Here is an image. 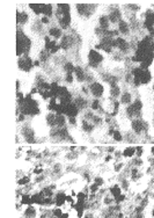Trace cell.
I'll use <instances>...</instances> for the list:
<instances>
[{
	"label": "cell",
	"mask_w": 154,
	"mask_h": 218,
	"mask_svg": "<svg viewBox=\"0 0 154 218\" xmlns=\"http://www.w3.org/2000/svg\"><path fill=\"white\" fill-rule=\"evenodd\" d=\"M150 57H154V39L153 37L148 35L138 42L135 56L132 57V60L141 63Z\"/></svg>",
	"instance_id": "cell-1"
},
{
	"label": "cell",
	"mask_w": 154,
	"mask_h": 218,
	"mask_svg": "<svg viewBox=\"0 0 154 218\" xmlns=\"http://www.w3.org/2000/svg\"><path fill=\"white\" fill-rule=\"evenodd\" d=\"M19 108L21 114L23 115H38L39 114V107L38 102L31 96V94H28L24 96V100L19 102Z\"/></svg>",
	"instance_id": "cell-2"
},
{
	"label": "cell",
	"mask_w": 154,
	"mask_h": 218,
	"mask_svg": "<svg viewBox=\"0 0 154 218\" xmlns=\"http://www.w3.org/2000/svg\"><path fill=\"white\" fill-rule=\"evenodd\" d=\"M31 48V41L30 38L24 35L22 30L18 29V36H16V54L18 57L28 56Z\"/></svg>",
	"instance_id": "cell-3"
},
{
	"label": "cell",
	"mask_w": 154,
	"mask_h": 218,
	"mask_svg": "<svg viewBox=\"0 0 154 218\" xmlns=\"http://www.w3.org/2000/svg\"><path fill=\"white\" fill-rule=\"evenodd\" d=\"M132 75H133V84L135 86L147 85L152 79V74L148 69L145 70L141 67H135L132 71Z\"/></svg>",
	"instance_id": "cell-4"
},
{
	"label": "cell",
	"mask_w": 154,
	"mask_h": 218,
	"mask_svg": "<svg viewBox=\"0 0 154 218\" xmlns=\"http://www.w3.org/2000/svg\"><path fill=\"white\" fill-rule=\"evenodd\" d=\"M141 109H143V102L139 99H135L130 106L126 107L125 113L130 118H133V117L139 118L141 115Z\"/></svg>",
	"instance_id": "cell-5"
},
{
	"label": "cell",
	"mask_w": 154,
	"mask_h": 218,
	"mask_svg": "<svg viewBox=\"0 0 154 218\" xmlns=\"http://www.w3.org/2000/svg\"><path fill=\"white\" fill-rule=\"evenodd\" d=\"M103 62V56L96 50H91L88 52V65L92 69H96L98 65Z\"/></svg>",
	"instance_id": "cell-6"
},
{
	"label": "cell",
	"mask_w": 154,
	"mask_h": 218,
	"mask_svg": "<svg viewBox=\"0 0 154 218\" xmlns=\"http://www.w3.org/2000/svg\"><path fill=\"white\" fill-rule=\"evenodd\" d=\"M95 8H96V5H91V4H78L77 5L78 13L85 18H89L93 14Z\"/></svg>",
	"instance_id": "cell-7"
},
{
	"label": "cell",
	"mask_w": 154,
	"mask_h": 218,
	"mask_svg": "<svg viewBox=\"0 0 154 218\" xmlns=\"http://www.w3.org/2000/svg\"><path fill=\"white\" fill-rule=\"evenodd\" d=\"M18 66L21 71H24V72H29L33 66H34V62L30 59L29 56H22L20 57L19 60H18Z\"/></svg>",
	"instance_id": "cell-8"
},
{
	"label": "cell",
	"mask_w": 154,
	"mask_h": 218,
	"mask_svg": "<svg viewBox=\"0 0 154 218\" xmlns=\"http://www.w3.org/2000/svg\"><path fill=\"white\" fill-rule=\"evenodd\" d=\"M131 128L135 133L139 135V133H143L144 131L147 130V123L145 121L140 120V118H135L131 122Z\"/></svg>",
	"instance_id": "cell-9"
},
{
	"label": "cell",
	"mask_w": 154,
	"mask_h": 218,
	"mask_svg": "<svg viewBox=\"0 0 154 218\" xmlns=\"http://www.w3.org/2000/svg\"><path fill=\"white\" fill-rule=\"evenodd\" d=\"M56 16H57L58 22H59V24H60V27L63 29H67L70 27V23H71V15H70V13L61 14V13L56 12Z\"/></svg>",
	"instance_id": "cell-10"
},
{
	"label": "cell",
	"mask_w": 154,
	"mask_h": 218,
	"mask_svg": "<svg viewBox=\"0 0 154 218\" xmlns=\"http://www.w3.org/2000/svg\"><path fill=\"white\" fill-rule=\"evenodd\" d=\"M89 93L93 96H95L96 99L97 98H101L103 95V93H104V87L100 82H92L89 85Z\"/></svg>",
	"instance_id": "cell-11"
},
{
	"label": "cell",
	"mask_w": 154,
	"mask_h": 218,
	"mask_svg": "<svg viewBox=\"0 0 154 218\" xmlns=\"http://www.w3.org/2000/svg\"><path fill=\"white\" fill-rule=\"evenodd\" d=\"M21 133H22V136L24 137V139H26L29 144H31V143H35V142H36L35 132H34V130H33L30 127H23L22 128V130H21Z\"/></svg>",
	"instance_id": "cell-12"
},
{
	"label": "cell",
	"mask_w": 154,
	"mask_h": 218,
	"mask_svg": "<svg viewBox=\"0 0 154 218\" xmlns=\"http://www.w3.org/2000/svg\"><path fill=\"white\" fill-rule=\"evenodd\" d=\"M44 39H45V49H46L50 54H57L58 50L61 49V48H60V44H57L56 39L50 41L49 36H45Z\"/></svg>",
	"instance_id": "cell-13"
},
{
	"label": "cell",
	"mask_w": 154,
	"mask_h": 218,
	"mask_svg": "<svg viewBox=\"0 0 154 218\" xmlns=\"http://www.w3.org/2000/svg\"><path fill=\"white\" fill-rule=\"evenodd\" d=\"M144 27L148 30L151 28H154V11L153 9H147L145 13V21H144Z\"/></svg>",
	"instance_id": "cell-14"
},
{
	"label": "cell",
	"mask_w": 154,
	"mask_h": 218,
	"mask_svg": "<svg viewBox=\"0 0 154 218\" xmlns=\"http://www.w3.org/2000/svg\"><path fill=\"white\" fill-rule=\"evenodd\" d=\"M115 47L120 51V52H126L130 48V44L122 37H116L115 38Z\"/></svg>",
	"instance_id": "cell-15"
},
{
	"label": "cell",
	"mask_w": 154,
	"mask_h": 218,
	"mask_svg": "<svg viewBox=\"0 0 154 218\" xmlns=\"http://www.w3.org/2000/svg\"><path fill=\"white\" fill-rule=\"evenodd\" d=\"M108 18L110 20V23H116V22L118 23L120 21V19H122V13H120V11L118 8H113L110 14L108 15Z\"/></svg>",
	"instance_id": "cell-16"
},
{
	"label": "cell",
	"mask_w": 154,
	"mask_h": 218,
	"mask_svg": "<svg viewBox=\"0 0 154 218\" xmlns=\"http://www.w3.org/2000/svg\"><path fill=\"white\" fill-rule=\"evenodd\" d=\"M72 45H73V39H72V37L67 36V35L61 37V42H60V48H61V49L67 50V49H70Z\"/></svg>",
	"instance_id": "cell-17"
},
{
	"label": "cell",
	"mask_w": 154,
	"mask_h": 218,
	"mask_svg": "<svg viewBox=\"0 0 154 218\" xmlns=\"http://www.w3.org/2000/svg\"><path fill=\"white\" fill-rule=\"evenodd\" d=\"M119 103H122V105H124V106H130V105L132 103V95H131V93L124 92V93L122 94V96H120Z\"/></svg>",
	"instance_id": "cell-18"
},
{
	"label": "cell",
	"mask_w": 154,
	"mask_h": 218,
	"mask_svg": "<svg viewBox=\"0 0 154 218\" xmlns=\"http://www.w3.org/2000/svg\"><path fill=\"white\" fill-rule=\"evenodd\" d=\"M109 26H110V20L108 16L103 15L98 19V27L103 30H109Z\"/></svg>",
	"instance_id": "cell-19"
},
{
	"label": "cell",
	"mask_w": 154,
	"mask_h": 218,
	"mask_svg": "<svg viewBox=\"0 0 154 218\" xmlns=\"http://www.w3.org/2000/svg\"><path fill=\"white\" fill-rule=\"evenodd\" d=\"M118 32H119L120 34H123V35L129 34V32H130V26H129V23L125 22V21H123V20H120V21L118 22Z\"/></svg>",
	"instance_id": "cell-20"
},
{
	"label": "cell",
	"mask_w": 154,
	"mask_h": 218,
	"mask_svg": "<svg viewBox=\"0 0 154 218\" xmlns=\"http://www.w3.org/2000/svg\"><path fill=\"white\" fill-rule=\"evenodd\" d=\"M74 77H76V79H77L78 81H80V82L85 81L86 80V73L83 71V69H81L80 66H77L76 70H74Z\"/></svg>",
	"instance_id": "cell-21"
},
{
	"label": "cell",
	"mask_w": 154,
	"mask_h": 218,
	"mask_svg": "<svg viewBox=\"0 0 154 218\" xmlns=\"http://www.w3.org/2000/svg\"><path fill=\"white\" fill-rule=\"evenodd\" d=\"M42 14H44V16L51 18L52 14H53V7H52V5H50V4H43Z\"/></svg>",
	"instance_id": "cell-22"
},
{
	"label": "cell",
	"mask_w": 154,
	"mask_h": 218,
	"mask_svg": "<svg viewBox=\"0 0 154 218\" xmlns=\"http://www.w3.org/2000/svg\"><path fill=\"white\" fill-rule=\"evenodd\" d=\"M66 117L63 114H56V128H65Z\"/></svg>",
	"instance_id": "cell-23"
},
{
	"label": "cell",
	"mask_w": 154,
	"mask_h": 218,
	"mask_svg": "<svg viewBox=\"0 0 154 218\" xmlns=\"http://www.w3.org/2000/svg\"><path fill=\"white\" fill-rule=\"evenodd\" d=\"M73 102L76 103V106H77L78 108H79V110H80V109L87 108V106H88L87 101H86V100H85L83 98H80V96H78V98H76V99L73 100Z\"/></svg>",
	"instance_id": "cell-24"
},
{
	"label": "cell",
	"mask_w": 154,
	"mask_h": 218,
	"mask_svg": "<svg viewBox=\"0 0 154 218\" xmlns=\"http://www.w3.org/2000/svg\"><path fill=\"white\" fill-rule=\"evenodd\" d=\"M81 127H82V130L86 131V132H92V131L94 130V124H93L92 122L85 120V118H83L82 122H81Z\"/></svg>",
	"instance_id": "cell-25"
},
{
	"label": "cell",
	"mask_w": 154,
	"mask_h": 218,
	"mask_svg": "<svg viewBox=\"0 0 154 218\" xmlns=\"http://www.w3.org/2000/svg\"><path fill=\"white\" fill-rule=\"evenodd\" d=\"M46 123L49 127L56 128V113H49L46 115Z\"/></svg>",
	"instance_id": "cell-26"
},
{
	"label": "cell",
	"mask_w": 154,
	"mask_h": 218,
	"mask_svg": "<svg viewBox=\"0 0 154 218\" xmlns=\"http://www.w3.org/2000/svg\"><path fill=\"white\" fill-rule=\"evenodd\" d=\"M16 20H18V23L20 24H24L28 20H29V15L24 12H18L16 14Z\"/></svg>",
	"instance_id": "cell-27"
},
{
	"label": "cell",
	"mask_w": 154,
	"mask_h": 218,
	"mask_svg": "<svg viewBox=\"0 0 154 218\" xmlns=\"http://www.w3.org/2000/svg\"><path fill=\"white\" fill-rule=\"evenodd\" d=\"M49 35L51 37H53L55 39H58V38H60V37H63V33H61V29L60 28H51L50 30H49Z\"/></svg>",
	"instance_id": "cell-28"
},
{
	"label": "cell",
	"mask_w": 154,
	"mask_h": 218,
	"mask_svg": "<svg viewBox=\"0 0 154 218\" xmlns=\"http://www.w3.org/2000/svg\"><path fill=\"white\" fill-rule=\"evenodd\" d=\"M66 197H67V196H66L64 193H58L57 195H56V200H55L56 205H58V207L63 205V204L66 202Z\"/></svg>",
	"instance_id": "cell-29"
},
{
	"label": "cell",
	"mask_w": 154,
	"mask_h": 218,
	"mask_svg": "<svg viewBox=\"0 0 154 218\" xmlns=\"http://www.w3.org/2000/svg\"><path fill=\"white\" fill-rule=\"evenodd\" d=\"M30 9L35 13V14H42V7H43V4H30L29 5Z\"/></svg>",
	"instance_id": "cell-30"
},
{
	"label": "cell",
	"mask_w": 154,
	"mask_h": 218,
	"mask_svg": "<svg viewBox=\"0 0 154 218\" xmlns=\"http://www.w3.org/2000/svg\"><path fill=\"white\" fill-rule=\"evenodd\" d=\"M110 94L113 98H118L120 95V88L118 85H114V86H110Z\"/></svg>",
	"instance_id": "cell-31"
},
{
	"label": "cell",
	"mask_w": 154,
	"mask_h": 218,
	"mask_svg": "<svg viewBox=\"0 0 154 218\" xmlns=\"http://www.w3.org/2000/svg\"><path fill=\"white\" fill-rule=\"evenodd\" d=\"M74 70H76V67H74V65H73L72 63L67 62V63H65V64H64V71H65L66 74L74 73Z\"/></svg>",
	"instance_id": "cell-32"
},
{
	"label": "cell",
	"mask_w": 154,
	"mask_h": 218,
	"mask_svg": "<svg viewBox=\"0 0 154 218\" xmlns=\"http://www.w3.org/2000/svg\"><path fill=\"white\" fill-rule=\"evenodd\" d=\"M135 154V147H126V148L123 151V156H124V157H128V158H129V157L131 158V157H133Z\"/></svg>",
	"instance_id": "cell-33"
},
{
	"label": "cell",
	"mask_w": 154,
	"mask_h": 218,
	"mask_svg": "<svg viewBox=\"0 0 154 218\" xmlns=\"http://www.w3.org/2000/svg\"><path fill=\"white\" fill-rule=\"evenodd\" d=\"M26 217L27 218H35V215H36V210L33 208V207H28L26 209V212H24Z\"/></svg>",
	"instance_id": "cell-34"
},
{
	"label": "cell",
	"mask_w": 154,
	"mask_h": 218,
	"mask_svg": "<svg viewBox=\"0 0 154 218\" xmlns=\"http://www.w3.org/2000/svg\"><path fill=\"white\" fill-rule=\"evenodd\" d=\"M49 57H50V52L46 49H44V50H42L39 52V60L41 62H46L49 59Z\"/></svg>",
	"instance_id": "cell-35"
},
{
	"label": "cell",
	"mask_w": 154,
	"mask_h": 218,
	"mask_svg": "<svg viewBox=\"0 0 154 218\" xmlns=\"http://www.w3.org/2000/svg\"><path fill=\"white\" fill-rule=\"evenodd\" d=\"M110 193H111V195H113L115 199L116 197H118L119 195H122V194H120V188H119L118 186H114V187L110 189Z\"/></svg>",
	"instance_id": "cell-36"
},
{
	"label": "cell",
	"mask_w": 154,
	"mask_h": 218,
	"mask_svg": "<svg viewBox=\"0 0 154 218\" xmlns=\"http://www.w3.org/2000/svg\"><path fill=\"white\" fill-rule=\"evenodd\" d=\"M91 106H92L93 110H100L101 109V102H100L98 99H95V100H93V102H92Z\"/></svg>",
	"instance_id": "cell-37"
},
{
	"label": "cell",
	"mask_w": 154,
	"mask_h": 218,
	"mask_svg": "<svg viewBox=\"0 0 154 218\" xmlns=\"http://www.w3.org/2000/svg\"><path fill=\"white\" fill-rule=\"evenodd\" d=\"M21 203H22V204H31V203H33V201H31V196H29V195H23V196H22V201H21Z\"/></svg>",
	"instance_id": "cell-38"
},
{
	"label": "cell",
	"mask_w": 154,
	"mask_h": 218,
	"mask_svg": "<svg viewBox=\"0 0 154 218\" xmlns=\"http://www.w3.org/2000/svg\"><path fill=\"white\" fill-rule=\"evenodd\" d=\"M113 137H114V139H115L116 142H122V141H123V136H122V133H120L118 130H115Z\"/></svg>",
	"instance_id": "cell-39"
},
{
	"label": "cell",
	"mask_w": 154,
	"mask_h": 218,
	"mask_svg": "<svg viewBox=\"0 0 154 218\" xmlns=\"http://www.w3.org/2000/svg\"><path fill=\"white\" fill-rule=\"evenodd\" d=\"M73 75H74V73L66 74V77H65V81H66V82H68V84H71V82L73 81Z\"/></svg>",
	"instance_id": "cell-40"
},
{
	"label": "cell",
	"mask_w": 154,
	"mask_h": 218,
	"mask_svg": "<svg viewBox=\"0 0 154 218\" xmlns=\"http://www.w3.org/2000/svg\"><path fill=\"white\" fill-rule=\"evenodd\" d=\"M52 214H53V216H55L56 218H60V216L63 215V214H61V210H60L59 208H57V209H55V210L52 211Z\"/></svg>",
	"instance_id": "cell-41"
},
{
	"label": "cell",
	"mask_w": 154,
	"mask_h": 218,
	"mask_svg": "<svg viewBox=\"0 0 154 218\" xmlns=\"http://www.w3.org/2000/svg\"><path fill=\"white\" fill-rule=\"evenodd\" d=\"M28 182H29V178H28V176H24V178L20 179L19 181H18V183H19V184H27Z\"/></svg>",
	"instance_id": "cell-42"
},
{
	"label": "cell",
	"mask_w": 154,
	"mask_h": 218,
	"mask_svg": "<svg viewBox=\"0 0 154 218\" xmlns=\"http://www.w3.org/2000/svg\"><path fill=\"white\" fill-rule=\"evenodd\" d=\"M135 154H137L138 157H141V154H143V147H141V146L135 147Z\"/></svg>",
	"instance_id": "cell-43"
},
{
	"label": "cell",
	"mask_w": 154,
	"mask_h": 218,
	"mask_svg": "<svg viewBox=\"0 0 154 218\" xmlns=\"http://www.w3.org/2000/svg\"><path fill=\"white\" fill-rule=\"evenodd\" d=\"M89 189H91V191H92V193H96L97 189H98V186H97L96 183H93V184L89 187Z\"/></svg>",
	"instance_id": "cell-44"
},
{
	"label": "cell",
	"mask_w": 154,
	"mask_h": 218,
	"mask_svg": "<svg viewBox=\"0 0 154 218\" xmlns=\"http://www.w3.org/2000/svg\"><path fill=\"white\" fill-rule=\"evenodd\" d=\"M41 22H42L43 24H49V22H50V18H48V16H43L42 20H41Z\"/></svg>",
	"instance_id": "cell-45"
},
{
	"label": "cell",
	"mask_w": 154,
	"mask_h": 218,
	"mask_svg": "<svg viewBox=\"0 0 154 218\" xmlns=\"http://www.w3.org/2000/svg\"><path fill=\"white\" fill-rule=\"evenodd\" d=\"M129 8L130 9H132V11H138L140 7L138 6V5H135V4H131V5H129Z\"/></svg>",
	"instance_id": "cell-46"
},
{
	"label": "cell",
	"mask_w": 154,
	"mask_h": 218,
	"mask_svg": "<svg viewBox=\"0 0 154 218\" xmlns=\"http://www.w3.org/2000/svg\"><path fill=\"white\" fill-rule=\"evenodd\" d=\"M124 199H125V196H124V195H119L118 197H116L115 200H116V202H117V203H119V202H123V201H124Z\"/></svg>",
	"instance_id": "cell-47"
},
{
	"label": "cell",
	"mask_w": 154,
	"mask_h": 218,
	"mask_svg": "<svg viewBox=\"0 0 154 218\" xmlns=\"http://www.w3.org/2000/svg\"><path fill=\"white\" fill-rule=\"evenodd\" d=\"M94 183H96L97 186H101V184H103V179H101V178H96Z\"/></svg>",
	"instance_id": "cell-48"
},
{
	"label": "cell",
	"mask_w": 154,
	"mask_h": 218,
	"mask_svg": "<svg viewBox=\"0 0 154 218\" xmlns=\"http://www.w3.org/2000/svg\"><path fill=\"white\" fill-rule=\"evenodd\" d=\"M133 163H135L137 166H138V165H139V166H140V165H143V161H141V159H139V158H138V159H135Z\"/></svg>",
	"instance_id": "cell-49"
},
{
	"label": "cell",
	"mask_w": 154,
	"mask_h": 218,
	"mask_svg": "<svg viewBox=\"0 0 154 218\" xmlns=\"http://www.w3.org/2000/svg\"><path fill=\"white\" fill-rule=\"evenodd\" d=\"M24 116H26V115H23V114H20L19 117H18V121H19V122L23 121V120H24Z\"/></svg>",
	"instance_id": "cell-50"
},
{
	"label": "cell",
	"mask_w": 154,
	"mask_h": 218,
	"mask_svg": "<svg viewBox=\"0 0 154 218\" xmlns=\"http://www.w3.org/2000/svg\"><path fill=\"white\" fill-rule=\"evenodd\" d=\"M111 202H113V200H111L110 197H106V199H104V203H106V204H109V203H111Z\"/></svg>",
	"instance_id": "cell-51"
},
{
	"label": "cell",
	"mask_w": 154,
	"mask_h": 218,
	"mask_svg": "<svg viewBox=\"0 0 154 218\" xmlns=\"http://www.w3.org/2000/svg\"><path fill=\"white\" fill-rule=\"evenodd\" d=\"M68 121H70L71 124H74V125H76V123H77V118H68Z\"/></svg>",
	"instance_id": "cell-52"
},
{
	"label": "cell",
	"mask_w": 154,
	"mask_h": 218,
	"mask_svg": "<svg viewBox=\"0 0 154 218\" xmlns=\"http://www.w3.org/2000/svg\"><path fill=\"white\" fill-rule=\"evenodd\" d=\"M122 166H123L122 164H117V165L115 166V171H116V172H118V171H119V168H122Z\"/></svg>",
	"instance_id": "cell-53"
},
{
	"label": "cell",
	"mask_w": 154,
	"mask_h": 218,
	"mask_svg": "<svg viewBox=\"0 0 154 218\" xmlns=\"http://www.w3.org/2000/svg\"><path fill=\"white\" fill-rule=\"evenodd\" d=\"M42 172H43V169H42V168H38V169H37V168H36V169H35V172H34V173H35V174H37V175H39V174H41V173H42Z\"/></svg>",
	"instance_id": "cell-54"
},
{
	"label": "cell",
	"mask_w": 154,
	"mask_h": 218,
	"mask_svg": "<svg viewBox=\"0 0 154 218\" xmlns=\"http://www.w3.org/2000/svg\"><path fill=\"white\" fill-rule=\"evenodd\" d=\"M38 65H39V59H38V60L36 59V60L34 62V66H38Z\"/></svg>",
	"instance_id": "cell-55"
},
{
	"label": "cell",
	"mask_w": 154,
	"mask_h": 218,
	"mask_svg": "<svg viewBox=\"0 0 154 218\" xmlns=\"http://www.w3.org/2000/svg\"><path fill=\"white\" fill-rule=\"evenodd\" d=\"M60 218H68V214H63V215L60 216Z\"/></svg>",
	"instance_id": "cell-56"
},
{
	"label": "cell",
	"mask_w": 154,
	"mask_h": 218,
	"mask_svg": "<svg viewBox=\"0 0 154 218\" xmlns=\"http://www.w3.org/2000/svg\"><path fill=\"white\" fill-rule=\"evenodd\" d=\"M85 218H93V215H92V214H87V215L85 216Z\"/></svg>",
	"instance_id": "cell-57"
},
{
	"label": "cell",
	"mask_w": 154,
	"mask_h": 218,
	"mask_svg": "<svg viewBox=\"0 0 154 218\" xmlns=\"http://www.w3.org/2000/svg\"><path fill=\"white\" fill-rule=\"evenodd\" d=\"M110 159H111V156H108V157H107V158H106V161H109V160H110Z\"/></svg>",
	"instance_id": "cell-58"
},
{
	"label": "cell",
	"mask_w": 154,
	"mask_h": 218,
	"mask_svg": "<svg viewBox=\"0 0 154 218\" xmlns=\"http://www.w3.org/2000/svg\"><path fill=\"white\" fill-rule=\"evenodd\" d=\"M108 151H109V152H113V151H114V147H108Z\"/></svg>",
	"instance_id": "cell-59"
},
{
	"label": "cell",
	"mask_w": 154,
	"mask_h": 218,
	"mask_svg": "<svg viewBox=\"0 0 154 218\" xmlns=\"http://www.w3.org/2000/svg\"><path fill=\"white\" fill-rule=\"evenodd\" d=\"M151 152H152V154L154 156V146L152 147V148H151Z\"/></svg>",
	"instance_id": "cell-60"
},
{
	"label": "cell",
	"mask_w": 154,
	"mask_h": 218,
	"mask_svg": "<svg viewBox=\"0 0 154 218\" xmlns=\"http://www.w3.org/2000/svg\"><path fill=\"white\" fill-rule=\"evenodd\" d=\"M153 90H154V86H153Z\"/></svg>",
	"instance_id": "cell-61"
},
{
	"label": "cell",
	"mask_w": 154,
	"mask_h": 218,
	"mask_svg": "<svg viewBox=\"0 0 154 218\" xmlns=\"http://www.w3.org/2000/svg\"><path fill=\"white\" fill-rule=\"evenodd\" d=\"M153 124H154V123H153Z\"/></svg>",
	"instance_id": "cell-62"
}]
</instances>
